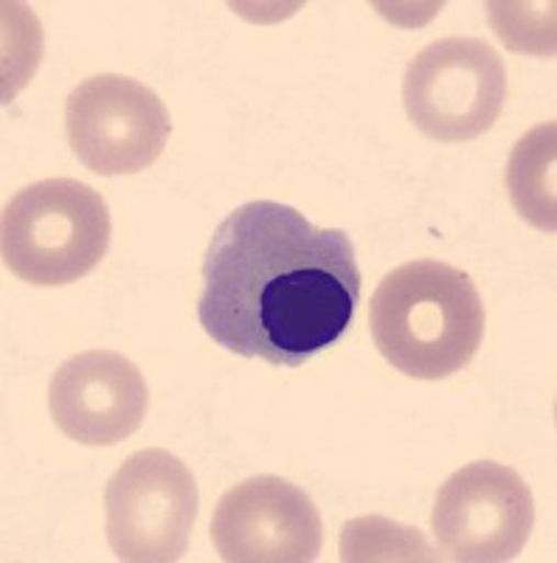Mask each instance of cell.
I'll list each match as a JSON object with an SVG mask.
<instances>
[{
  "mask_svg": "<svg viewBox=\"0 0 557 563\" xmlns=\"http://www.w3.org/2000/svg\"><path fill=\"white\" fill-rule=\"evenodd\" d=\"M360 299L355 245L299 209L250 200L214 229L198 319L243 358L304 366L349 330Z\"/></svg>",
  "mask_w": 557,
  "mask_h": 563,
  "instance_id": "obj_1",
  "label": "cell"
},
{
  "mask_svg": "<svg viewBox=\"0 0 557 563\" xmlns=\"http://www.w3.org/2000/svg\"><path fill=\"white\" fill-rule=\"evenodd\" d=\"M378 352L416 380L461 372L484 339V305L465 271L439 260H414L383 276L369 301Z\"/></svg>",
  "mask_w": 557,
  "mask_h": 563,
  "instance_id": "obj_2",
  "label": "cell"
},
{
  "mask_svg": "<svg viewBox=\"0 0 557 563\" xmlns=\"http://www.w3.org/2000/svg\"><path fill=\"white\" fill-rule=\"evenodd\" d=\"M102 195L74 178H45L20 189L3 209V263L18 279L59 288L97 268L110 245Z\"/></svg>",
  "mask_w": 557,
  "mask_h": 563,
  "instance_id": "obj_3",
  "label": "cell"
},
{
  "mask_svg": "<svg viewBox=\"0 0 557 563\" xmlns=\"http://www.w3.org/2000/svg\"><path fill=\"white\" fill-rule=\"evenodd\" d=\"M192 471L164 449L135 451L104 487V532L119 561L175 563L198 519Z\"/></svg>",
  "mask_w": 557,
  "mask_h": 563,
  "instance_id": "obj_4",
  "label": "cell"
},
{
  "mask_svg": "<svg viewBox=\"0 0 557 563\" xmlns=\"http://www.w3.org/2000/svg\"><path fill=\"white\" fill-rule=\"evenodd\" d=\"M504 99V59L479 37L434 40L405 68V113L420 133L443 144L484 135L499 122Z\"/></svg>",
  "mask_w": 557,
  "mask_h": 563,
  "instance_id": "obj_5",
  "label": "cell"
},
{
  "mask_svg": "<svg viewBox=\"0 0 557 563\" xmlns=\"http://www.w3.org/2000/svg\"><path fill=\"white\" fill-rule=\"evenodd\" d=\"M431 527L448 561H515L535 527V501L519 471L501 462H470L445 479Z\"/></svg>",
  "mask_w": 557,
  "mask_h": 563,
  "instance_id": "obj_6",
  "label": "cell"
},
{
  "mask_svg": "<svg viewBox=\"0 0 557 563\" xmlns=\"http://www.w3.org/2000/svg\"><path fill=\"white\" fill-rule=\"evenodd\" d=\"M71 150L90 173L135 175L153 167L169 139V113L147 85L99 74L71 90L65 102Z\"/></svg>",
  "mask_w": 557,
  "mask_h": 563,
  "instance_id": "obj_7",
  "label": "cell"
},
{
  "mask_svg": "<svg viewBox=\"0 0 557 563\" xmlns=\"http://www.w3.org/2000/svg\"><path fill=\"white\" fill-rule=\"evenodd\" d=\"M212 541L229 563H310L324 530L308 493L279 476H257L223 493L212 516Z\"/></svg>",
  "mask_w": 557,
  "mask_h": 563,
  "instance_id": "obj_8",
  "label": "cell"
},
{
  "mask_svg": "<svg viewBox=\"0 0 557 563\" xmlns=\"http://www.w3.org/2000/svg\"><path fill=\"white\" fill-rule=\"evenodd\" d=\"M149 391L142 369L119 352L71 355L48 386V409L65 437L82 445H119L142 429Z\"/></svg>",
  "mask_w": 557,
  "mask_h": 563,
  "instance_id": "obj_9",
  "label": "cell"
},
{
  "mask_svg": "<svg viewBox=\"0 0 557 563\" xmlns=\"http://www.w3.org/2000/svg\"><path fill=\"white\" fill-rule=\"evenodd\" d=\"M557 124H541L521 135L506 164V192L521 218L535 229L557 231Z\"/></svg>",
  "mask_w": 557,
  "mask_h": 563,
  "instance_id": "obj_10",
  "label": "cell"
},
{
  "mask_svg": "<svg viewBox=\"0 0 557 563\" xmlns=\"http://www.w3.org/2000/svg\"><path fill=\"white\" fill-rule=\"evenodd\" d=\"M341 561H439L420 530L380 516L355 519L341 532Z\"/></svg>",
  "mask_w": 557,
  "mask_h": 563,
  "instance_id": "obj_11",
  "label": "cell"
}]
</instances>
